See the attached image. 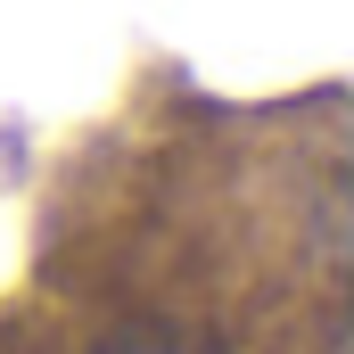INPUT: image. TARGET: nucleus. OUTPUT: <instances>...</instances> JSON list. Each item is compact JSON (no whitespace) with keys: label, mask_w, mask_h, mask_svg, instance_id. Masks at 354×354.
Wrapping results in <instances>:
<instances>
[{"label":"nucleus","mask_w":354,"mask_h":354,"mask_svg":"<svg viewBox=\"0 0 354 354\" xmlns=\"http://www.w3.org/2000/svg\"><path fill=\"white\" fill-rule=\"evenodd\" d=\"M107 354H198V346H174V338H115Z\"/></svg>","instance_id":"obj_1"}]
</instances>
